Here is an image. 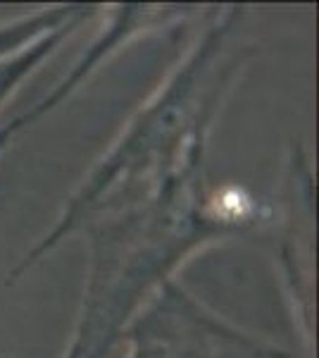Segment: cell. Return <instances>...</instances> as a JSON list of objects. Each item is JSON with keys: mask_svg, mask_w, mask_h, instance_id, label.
I'll use <instances>...</instances> for the list:
<instances>
[{"mask_svg": "<svg viewBox=\"0 0 319 358\" xmlns=\"http://www.w3.org/2000/svg\"><path fill=\"white\" fill-rule=\"evenodd\" d=\"M198 17L200 31L184 57L86 172L53 227L17 261L8 285L29 275L98 213L133 203L174 179L205 170L212 129L258 55V45L241 34L243 5H210Z\"/></svg>", "mask_w": 319, "mask_h": 358, "instance_id": "obj_1", "label": "cell"}, {"mask_svg": "<svg viewBox=\"0 0 319 358\" xmlns=\"http://www.w3.org/2000/svg\"><path fill=\"white\" fill-rule=\"evenodd\" d=\"M269 217V208L243 189L212 187L205 170L98 213L81 227L89 268L62 358H110L133 315L162 285L177 280L184 263L219 241L255 234Z\"/></svg>", "mask_w": 319, "mask_h": 358, "instance_id": "obj_2", "label": "cell"}, {"mask_svg": "<svg viewBox=\"0 0 319 358\" xmlns=\"http://www.w3.org/2000/svg\"><path fill=\"white\" fill-rule=\"evenodd\" d=\"M126 358H298L231 325L179 280L162 285L121 334Z\"/></svg>", "mask_w": 319, "mask_h": 358, "instance_id": "obj_3", "label": "cell"}, {"mask_svg": "<svg viewBox=\"0 0 319 358\" xmlns=\"http://www.w3.org/2000/svg\"><path fill=\"white\" fill-rule=\"evenodd\" d=\"M286 210L279 244V270L286 282V294L293 301V313L303 320V337L310 346L312 325V236H315V187L312 170L303 146L291 148L286 182Z\"/></svg>", "mask_w": 319, "mask_h": 358, "instance_id": "obj_4", "label": "cell"}, {"mask_svg": "<svg viewBox=\"0 0 319 358\" xmlns=\"http://www.w3.org/2000/svg\"><path fill=\"white\" fill-rule=\"evenodd\" d=\"M107 57H112V45H110L105 38H94V43L89 45V50H86V53L74 62L72 69H69V72L48 91V94H45L43 98H38V101L34 103L27 113L17 115V117H13L10 122L0 124V155H3V151L10 146V141H13L20 131H24L27 127L36 124L40 117H45V115L57 110V108H60L62 103H65L67 98L72 96L74 91H77L79 86L103 65V62L107 60Z\"/></svg>", "mask_w": 319, "mask_h": 358, "instance_id": "obj_5", "label": "cell"}, {"mask_svg": "<svg viewBox=\"0 0 319 358\" xmlns=\"http://www.w3.org/2000/svg\"><path fill=\"white\" fill-rule=\"evenodd\" d=\"M98 5L84 3H65V5H50L40 8L36 13L20 15L10 22L0 24V60L13 57L43 38L45 34L69 24V22H89L98 15Z\"/></svg>", "mask_w": 319, "mask_h": 358, "instance_id": "obj_6", "label": "cell"}, {"mask_svg": "<svg viewBox=\"0 0 319 358\" xmlns=\"http://www.w3.org/2000/svg\"><path fill=\"white\" fill-rule=\"evenodd\" d=\"M81 24H84V22H69L65 27L45 34L43 38H38L36 43H31L29 48L22 50V53L0 60V108H3V103L8 101L17 89H20V84L24 82L29 74L36 72Z\"/></svg>", "mask_w": 319, "mask_h": 358, "instance_id": "obj_7", "label": "cell"}]
</instances>
